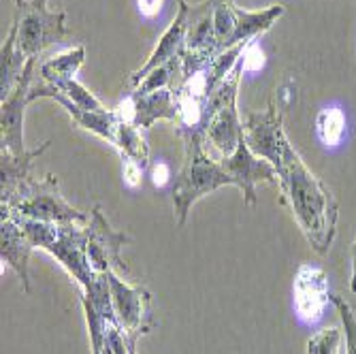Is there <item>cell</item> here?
Instances as JSON below:
<instances>
[{
    "label": "cell",
    "mask_w": 356,
    "mask_h": 354,
    "mask_svg": "<svg viewBox=\"0 0 356 354\" xmlns=\"http://www.w3.org/2000/svg\"><path fill=\"white\" fill-rule=\"evenodd\" d=\"M273 167L282 197L293 209L303 235L318 254H327L335 239L339 218V207L329 186L305 167L303 158L290 141L284 145L282 156Z\"/></svg>",
    "instance_id": "6da1fadb"
},
{
    "label": "cell",
    "mask_w": 356,
    "mask_h": 354,
    "mask_svg": "<svg viewBox=\"0 0 356 354\" xmlns=\"http://www.w3.org/2000/svg\"><path fill=\"white\" fill-rule=\"evenodd\" d=\"M179 135L186 143V160L173 186V209L177 224L184 227L194 203L222 186H235V179L207 154L203 131H184Z\"/></svg>",
    "instance_id": "7a4b0ae2"
},
{
    "label": "cell",
    "mask_w": 356,
    "mask_h": 354,
    "mask_svg": "<svg viewBox=\"0 0 356 354\" xmlns=\"http://www.w3.org/2000/svg\"><path fill=\"white\" fill-rule=\"evenodd\" d=\"M3 211L49 224H60V227H64V224L86 227L90 220V214L79 211L64 201L56 175H45L41 179L30 177L9 203H3Z\"/></svg>",
    "instance_id": "3957f363"
},
{
    "label": "cell",
    "mask_w": 356,
    "mask_h": 354,
    "mask_svg": "<svg viewBox=\"0 0 356 354\" xmlns=\"http://www.w3.org/2000/svg\"><path fill=\"white\" fill-rule=\"evenodd\" d=\"M245 69L243 58L235 64L231 75L226 77L207 101V128L205 137L218 154L231 156L243 139V126L237 111V90L241 73Z\"/></svg>",
    "instance_id": "277c9868"
},
{
    "label": "cell",
    "mask_w": 356,
    "mask_h": 354,
    "mask_svg": "<svg viewBox=\"0 0 356 354\" xmlns=\"http://www.w3.org/2000/svg\"><path fill=\"white\" fill-rule=\"evenodd\" d=\"M47 0H28V5L22 9L19 22V49L26 58H37L45 47L60 43L69 37L67 28V13H49Z\"/></svg>",
    "instance_id": "5b68a950"
},
{
    "label": "cell",
    "mask_w": 356,
    "mask_h": 354,
    "mask_svg": "<svg viewBox=\"0 0 356 354\" xmlns=\"http://www.w3.org/2000/svg\"><path fill=\"white\" fill-rule=\"evenodd\" d=\"M113 309L118 316V325L126 337L139 339L141 335L154 329L152 316V295L145 286H131L126 284L120 273L107 271Z\"/></svg>",
    "instance_id": "8992f818"
},
{
    "label": "cell",
    "mask_w": 356,
    "mask_h": 354,
    "mask_svg": "<svg viewBox=\"0 0 356 354\" xmlns=\"http://www.w3.org/2000/svg\"><path fill=\"white\" fill-rule=\"evenodd\" d=\"M88 233V259L96 273H126L128 265L122 261V248L131 241L126 233H118L111 229V224L101 211V205H94L90 209V220L86 224Z\"/></svg>",
    "instance_id": "52a82bcc"
},
{
    "label": "cell",
    "mask_w": 356,
    "mask_h": 354,
    "mask_svg": "<svg viewBox=\"0 0 356 354\" xmlns=\"http://www.w3.org/2000/svg\"><path fill=\"white\" fill-rule=\"evenodd\" d=\"M45 250L77 280L81 291H88L96 275H99L92 269L88 259L86 227H79V224H64V227H60L58 224V233Z\"/></svg>",
    "instance_id": "ba28073f"
},
{
    "label": "cell",
    "mask_w": 356,
    "mask_h": 354,
    "mask_svg": "<svg viewBox=\"0 0 356 354\" xmlns=\"http://www.w3.org/2000/svg\"><path fill=\"white\" fill-rule=\"evenodd\" d=\"M222 169L229 173L235 179V186L243 192V201L245 205H254L256 203V184L265 182V184H273L277 186V173L275 167L269 163V160L256 156L248 143L241 139V143L237 145V150L231 156H224L220 160Z\"/></svg>",
    "instance_id": "9c48e42d"
},
{
    "label": "cell",
    "mask_w": 356,
    "mask_h": 354,
    "mask_svg": "<svg viewBox=\"0 0 356 354\" xmlns=\"http://www.w3.org/2000/svg\"><path fill=\"white\" fill-rule=\"evenodd\" d=\"M120 120L135 124L141 131L152 128L158 120H171L179 122V109L175 101V92L171 88H163L149 94H137L133 92L126 101H122L115 109Z\"/></svg>",
    "instance_id": "30bf717a"
},
{
    "label": "cell",
    "mask_w": 356,
    "mask_h": 354,
    "mask_svg": "<svg viewBox=\"0 0 356 354\" xmlns=\"http://www.w3.org/2000/svg\"><path fill=\"white\" fill-rule=\"evenodd\" d=\"M243 141L248 147L271 165H275L284 145L288 143V137L282 128V115L275 107V103H269L267 111L263 113H250L243 124Z\"/></svg>",
    "instance_id": "8fae6325"
},
{
    "label": "cell",
    "mask_w": 356,
    "mask_h": 354,
    "mask_svg": "<svg viewBox=\"0 0 356 354\" xmlns=\"http://www.w3.org/2000/svg\"><path fill=\"white\" fill-rule=\"evenodd\" d=\"M35 60L37 58L28 60L17 88L13 90L9 99L3 101V115H0V126H3V150L15 156L28 152L24 143V113H26V105L30 103L28 96H30L32 73H35Z\"/></svg>",
    "instance_id": "7c38bea8"
},
{
    "label": "cell",
    "mask_w": 356,
    "mask_h": 354,
    "mask_svg": "<svg viewBox=\"0 0 356 354\" xmlns=\"http://www.w3.org/2000/svg\"><path fill=\"white\" fill-rule=\"evenodd\" d=\"M331 301L329 277L316 265H301L295 275V309L303 323H316Z\"/></svg>",
    "instance_id": "4fadbf2b"
},
{
    "label": "cell",
    "mask_w": 356,
    "mask_h": 354,
    "mask_svg": "<svg viewBox=\"0 0 356 354\" xmlns=\"http://www.w3.org/2000/svg\"><path fill=\"white\" fill-rule=\"evenodd\" d=\"M35 99H54L56 103H60L64 109L71 113V118L81 126L86 131L99 135L101 139H107L109 143H115V135H118V124L120 118L115 111H90L83 109L79 105H75L71 99H67L60 90H56L54 86H37V88H30V96L28 101L32 103Z\"/></svg>",
    "instance_id": "5bb4252c"
},
{
    "label": "cell",
    "mask_w": 356,
    "mask_h": 354,
    "mask_svg": "<svg viewBox=\"0 0 356 354\" xmlns=\"http://www.w3.org/2000/svg\"><path fill=\"white\" fill-rule=\"evenodd\" d=\"M0 256L3 263H7L22 280L24 293H30V273H28V261L35 250V243L28 239L24 229L17 224V220L9 214H3V224H0Z\"/></svg>",
    "instance_id": "9a60e30c"
},
{
    "label": "cell",
    "mask_w": 356,
    "mask_h": 354,
    "mask_svg": "<svg viewBox=\"0 0 356 354\" xmlns=\"http://www.w3.org/2000/svg\"><path fill=\"white\" fill-rule=\"evenodd\" d=\"M186 26H188V3L186 0H179V9H177V15L175 19L171 22V26L167 28V32L163 35V39L158 41L156 49L152 51L149 60L143 64L139 71L133 73L131 77V83L133 86H139L154 69H158L160 64L169 62L171 58L175 56H181L184 47H186Z\"/></svg>",
    "instance_id": "2e32d148"
},
{
    "label": "cell",
    "mask_w": 356,
    "mask_h": 354,
    "mask_svg": "<svg viewBox=\"0 0 356 354\" xmlns=\"http://www.w3.org/2000/svg\"><path fill=\"white\" fill-rule=\"evenodd\" d=\"M47 147H49V141L41 143L35 150H28L26 154H19V156L3 150V154H0V175H3L0 195H3V203H9L19 192V188L32 177V173H30L32 160L39 158Z\"/></svg>",
    "instance_id": "e0dca14e"
},
{
    "label": "cell",
    "mask_w": 356,
    "mask_h": 354,
    "mask_svg": "<svg viewBox=\"0 0 356 354\" xmlns=\"http://www.w3.org/2000/svg\"><path fill=\"white\" fill-rule=\"evenodd\" d=\"M28 60L30 58H26V54L19 49V22L15 19V24L11 26L9 35L5 39L3 62H0V96H3V101L9 99L13 90L17 88Z\"/></svg>",
    "instance_id": "ac0fdd59"
},
{
    "label": "cell",
    "mask_w": 356,
    "mask_h": 354,
    "mask_svg": "<svg viewBox=\"0 0 356 354\" xmlns=\"http://www.w3.org/2000/svg\"><path fill=\"white\" fill-rule=\"evenodd\" d=\"M282 13H284L282 5H273L263 11H243L235 7V32L231 37L229 47H235L239 43H254V39L258 35H263L265 30H269Z\"/></svg>",
    "instance_id": "d6986e66"
},
{
    "label": "cell",
    "mask_w": 356,
    "mask_h": 354,
    "mask_svg": "<svg viewBox=\"0 0 356 354\" xmlns=\"http://www.w3.org/2000/svg\"><path fill=\"white\" fill-rule=\"evenodd\" d=\"M83 60H86V47L77 45L60 56L49 58L41 67V75L47 83H56L62 79H75V73L79 71Z\"/></svg>",
    "instance_id": "ffe728a7"
},
{
    "label": "cell",
    "mask_w": 356,
    "mask_h": 354,
    "mask_svg": "<svg viewBox=\"0 0 356 354\" xmlns=\"http://www.w3.org/2000/svg\"><path fill=\"white\" fill-rule=\"evenodd\" d=\"M113 145L122 152V158H133L135 163H139L143 169L147 167L149 147H147V143H145V139L141 135V128H137L135 124H128V122L120 120Z\"/></svg>",
    "instance_id": "44dd1931"
},
{
    "label": "cell",
    "mask_w": 356,
    "mask_h": 354,
    "mask_svg": "<svg viewBox=\"0 0 356 354\" xmlns=\"http://www.w3.org/2000/svg\"><path fill=\"white\" fill-rule=\"evenodd\" d=\"M343 133H346V115L339 107H327L318 113L316 135L322 143L335 147L343 139Z\"/></svg>",
    "instance_id": "7402d4cb"
},
{
    "label": "cell",
    "mask_w": 356,
    "mask_h": 354,
    "mask_svg": "<svg viewBox=\"0 0 356 354\" xmlns=\"http://www.w3.org/2000/svg\"><path fill=\"white\" fill-rule=\"evenodd\" d=\"M213 28H216V41L218 51L229 49L231 37L235 32V3L233 0H213Z\"/></svg>",
    "instance_id": "603a6c76"
},
{
    "label": "cell",
    "mask_w": 356,
    "mask_h": 354,
    "mask_svg": "<svg viewBox=\"0 0 356 354\" xmlns=\"http://www.w3.org/2000/svg\"><path fill=\"white\" fill-rule=\"evenodd\" d=\"M181 71V56L171 58L169 62L160 64L158 69H154L139 86H137V94H149L156 90H163V88H171L175 73Z\"/></svg>",
    "instance_id": "cb8c5ba5"
},
{
    "label": "cell",
    "mask_w": 356,
    "mask_h": 354,
    "mask_svg": "<svg viewBox=\"0 0 356 354\" xmlns=\"http://www.w3.org/2000/svg\"><path fill=\"white\" fill-rule=\"evenodd\" d=\"M54 86L56 90H60L67 99H71L75 105L83 107V109H90V111H107V107L96 99V96L86 90L81 83H77L75 79H62V81H56V83H49Z\"/></svg>",
    "instance_id": "d4e9b609"
},
{
    "label": "cell",
    "mask_w": 356,
    "mask_h": 354,
    "mask_svg": "<svg viewBox=\"0 0 356 354\" xmlns=\"http://www.w3.org/2000/svg\"><path fill=\"white\" fill-rule=\"evenodd\" d=\"M343 344V329L341 327H329L322 329L316 335L307 339L305 352L307 354H339Z\"/></svg>",
    "instance_id": "484cf974"
},
{
    "label": "cell",
    "mask_w": 356,
    "mask_h": 354,
    "mask_svg": "<svg viewBox=\"0 0 356 354\" xmlns=\"http://www.w3.org/2000/svg\"><path fill=\"white\" fill-rule=\"evenodd\" d=\"M331 303L337 307L339 318H341V329L346 337V354H356V316L346 299L331 295Z\"/></svg>",
    "instance_id": "4316f807"
},
{
    "label": "cell",
    "mask_w": 356,
    "mask_h": 354,
    "mask_svg": "<svg viewBox=\"0 0 356 354\" xmlns=\"http://www.w3.org/2000/svg\"><path fill=\"white\" fill-rule=\"evenodd\" d=\"M122 160H124V182L131 188H137L141 184L143 167L139 163H135L133 158H122Z\"/></svg>",
    "instance_id": "83f0119b"
},
{
    "label": "cell",
    "mask_w": 356,
    "mask_h": 354,
    "mask_svg": "<svg viewBox=\"0 0 356 354\" xmlns=\"http://www.w3.org/2000/svg\"><path fill=\"white\" fill-rule=\"evenodd\" d=\"M160 5H163V0H139V9L147 17L156 15L160 11Z\"/></svg>",
    "instance_id": "f1b7e54d"
},
{
    "label": "cell",
    "mask_w": 356,
    "mask_h": 354,
    "mask_svg": "<svg viewBox=\"0 0 356 354\" xmlns=\"http://www.w3.org/2000/svg\"><path fill=\"white\" fill-rule=\"evenodd\" d=\"M167 167L165 165H158V167H154V184L156 186H163L165 182H167Z\"/></svg>",
    "instance_id": "f546056e"
},
{
    "label": "cell",
    "mask_w": 356,
    "mask_h": 354,
    "mask_svg": "<svg viewBox=\"0 0 356 354\" xmlns=\"http://www.w3.org/2000/svg\"><path fill=\"white\" fill-rule=\"evenodd\" d=\"M350 288H352V293H356V241L352 246V280H350Z\"/></svg>",
    "instance_id": "4dcf8cb0"
},
{
    "label": "cell",
    "mask_w": 356,
    "mask_h": 354,
    "mask_svg": "<svg viewBox=\"0 0 356 354\" xmlns=\"http://www.w3.org/2000/svg\"><path fill=\"white\" fill-rule=\"evenodd\" d=\"M128 339V354H137V339L126 337Z\"/></svg>",
    "instance_id": "1f68e13d"
},
{
    "label": "cell",
    "mask_w": 356,
    "mask_h": 354,
    "mask_svg": "<svg viewBox=\"0 0 356 354\" xmlns=\"http://www.w3.org/2000/svg\"><path fill=\"white\" fill-rule=\"evenodd\" d=\"M15 3H17V7H19V11L28 5V0H15Z\"/></svg>",
    "instance_id": "d6a6232c"
}]
</instances>
